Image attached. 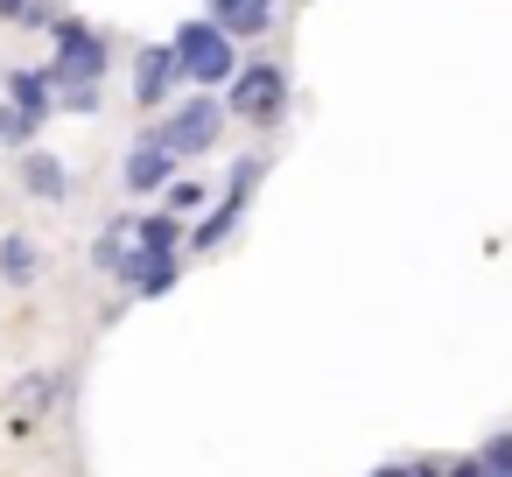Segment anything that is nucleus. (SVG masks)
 <instances>
[{"instance_id":"9","label":"nucleus","mask_w":512,"mask_h":477,"mask_svg":"<svg viewBox=\"0 0 512 477\" xmlns=\"http://www.w3.org/2000/svg\"><path fill=\"white\" fill-rule=\"evenodd\" d=\"M274 8H281V0H211L204 22H211V29H225L232 43H253V36H267V29H274Z\"/></svg>"},{"instance_id":"16","label":"nucleus","mask_w":512,"mask_h":477,"mask_svg":"<svg viewBox=\"0 0 512 477\" xmlns=\"http://www.w3.org/2000/svg\"><path fill=\"white\" fill-rule=\"evenodd\" d=\"M162 204H169V218H190V211H204V183H190V176H176V183L162 190Z\"/></svg>"},{"instance_id":"1","label":"nucleus","mask_w":512,"mask_h":477,"mask_svg":"<svg viewBox=\"0 0 512 477\" xmlns=\"http://www.w3.org/2000/svg\"><path fill=\"white\" fill-rule=\"evenodd\" d=\"M225 113L246 120V127H281V113H288V71H281L274 57L239 64L232 85H225Z\"/></svg>"},{"instance_id":"13","label":"nucleus","mask_w":512,"mask_h":477,"mask_svg":"<svg viewBox=\"0 0 512 477\" xmlns=\"http://www.w3.org/2000/svg\"><path fill=\"white\" fill-rule=\"evenodd\" d=\"M127 225H134V246L141 253H183V218L148 211V218H127Z\"/></svg>"},{"instance_id":"7","label":"nucleus","mask_w":512,"mask_h":477,"mask_svg":"<svg viewBox=\"0 0 512 477\" xmlns=\"http://www.w3.org/2000/svg\"><path fill=\"white\" fill-rule=\"evenodd\" d=\"M176 274H183V253H141V246H127V260H120L113 281H127L134 302H155V295L176 288Z\"/></svg>"},{"instance_id":"17","label":"nucleus","mask_w":512,"mask_h":477,"mask_svg":"<svg viewBox=\"0 0 512 477\" xmlns=\"http://www.w3.org/2000/svg\"><path fill=\"white\" fill-rule=\"evenodd\" d=\"M477 463H484V470H512V428H498V435L477 449Z\"/></svg>"},{"instance_id":"5","label":"nucleus","mask_w":512,"mask_h":477,"mask_svg":"<svg viewBox=\"0 0 512 477\" xmlns=\"http://www.w3.org/2000/svg\"><path fill=\"white\" fill-rule=\"evenodd\" d=\"M260 176H267V155H239V169H232V183H225V197L211 204V218L183 239L190 253H218L232 232H239V218H246V204H253V190H260Z\"/></svg>"},{"instance_id":"10","label":"nucleus","mask_w":512,"mask_h":477,"mask_svg":"<svg viewBox=\"0 0 512 477\" xmlns=\"http://www.w3.org/2000/svg\"><path fill=\"white\" fill-rule=\"evenodd\" d=\"M15 176H22V190H29V197H43V204H71V190H78V183H71V169H64L57 155H43V148H29V155L15 162Z\"/></svg>"},{"instance_id":"21","label":"nucleus","mask_w":512,"mask_h":477,"mask_svg":"<svg viewBox=\"0 0 512 477\" xmlns=\"http://www.w3.org/2000/svg\"><path fill=\"white\" fill-rule=\"evenodd\" d=\"M372 477H407V463H379V470H372Z\"/></svg>"},{"instance_id":"22","label":"nucleus","mask_w":512,"mask_h":477,"mask_svg":"<svg viewBox=\"0 0 512 477\" xmlns=\"http://www.w3.org/2000/svg\"><path fill=\"white\" fill-rule=\"evenodd\" d=\"M484 477H512V470H484Z\"/></svg>"},{"instance_id":"6","label":"nucleus","mask_w":512,"mask_h":477,"mask_svg":"<svg viewBox=\"0 0 512 477\" xmlns=\"http://www.w3.org/2000/svg\"><path fill=\"white\" fill-rule=\"evenodd\" d=\"M176 169H183V162H176V155L148 134V141H134V148H127L120 183H127V197H155V190H169V183H176Z\"/></svg>"},{"instance_id":"20","label":"nucleus","mask_w":512,"mask_h":477,"mask_svg":"<svg viewBox=\"0 0 512 477\" xmlns=\"http://www.w3.org/2000/svg\"><path fill=\"white\" fill-rule=\"evenodd\" d=\"M407 477H442V463H428V456H421V463H407Z\"/></svg>"},{"instance_id":"8","label":"nucleus","mask_w":512,"mask_h":477,"mask_svg":"<svg viewBox=\"0 0 512 477\" xmlns=\"http://www.w3.org/2000/svg\"><path fill=\"white\" fill-rule=\"evenodd\" d=\"M176 85H183V71H176V50L169 43L134 50V106H162Z\"/></svg>"},{"instance_id":"19","label":"nucleus","mask_w":512,"mask_h":477,"mask_svg":"<svg viewBox=\"0 0 512 477\" xmlns=\"http://www.w3.org/2000/svg\"><path fill=\"white\" fill-rule=\"evenodd\" d=\"M29 15V0H0V22H22Z\"/></svg>"},{"instance_id":"11","label":"nucleus","mask_w":512,"mask_h":477,"mask_svg":"<svg viewBox=\"0 0 512 477\" xmlns=\"http://www.w3.org/2000/svg\"><path fill=\"white\" fill-rule=\"evenodd\" d=\"M8 106L15 113H29L36 127L57 113V85H50V71H8Z\"/></svg>"},{"instance_id":"14","label":"nucleus","mask_w":512,"mask_h":477,"mask_svg":"<svg viewBox=\"0 0 512 477\" xmlns=\"http://www.w3.org/2000/svg\"><path fill=\"white\" fill-rule=\"evenodd\" d=\"M29 141H36V120H29V113H15V106H0V148L29 155Z\"/></svg>"},{"instance_id":"2","label":"nucleus","mask_w":512,"mask_h":477,"mask_svg":"<svg viewBox=\"0 0 512 477\" xmlns=\"http://www.w3.org/2000/svg\"><path fill=\"white\" fill-rule=\"evenodd\" d=\"M169 50H176V71H183L190 85H204V92H211V85H232V71H239V43H232L225 29H211L204 15L183 22Z\"/></svg>"},{"instance_id":"18","label":"nucleus","mask_w":512,"mask_h":477,"mask_svg":"<svg viewBox=\"0 0 512 477\" xmlns=\"http://www.w3.org/2000/svg\"><path fill=\"white\" fill-rule=\"evenodd\" d=\"M442 477H484V463H477V456H463V463H449Z\"/></svg>"},{"instance_id":"15","label":"nucleus","mask_w":512,"mask_h":477,"mask_svg":"<svg viewBox=\"0 0 512 477\" xmlns=\"http://www.w3.org/2000/svg\"><path fill=\"white\" fill-rule=\"evenodd\" d=\"M57 113L92 120V113H99V85H57Z\"/></svg>"},{"instance_id":"12","label":"nucleus","mask_w":512,"mask_h":477,"mask_svg":"<svg viewBox=\"0 0 512 477\" xmlns=\"http://www.w3.org/2000/svg\"><path fill=\"white\" fill-rule=\"evenodd\" d=\"M36 274H43V246L22 239V232H8V239H0V281H8V288H29Z\"/></svg>"},{"instance_id":"3","label":"nucleus","mask_w":512,"mask_h":477,"mask_svg":"<svg viewBox=\"0 0 512 477\" xmlns=\"http://www.w3.org/2000/svg\"><path fill=\"white\" fill-rule=\"evenodd\" d=\"M225 120H232V113H225V99H211V92H190V99H183V106H176V113L155 127V141H162L176 162H197V155H211V148H218Z\"/></svg>"},{"instance_id":"4","label":"nucleus","mask_w":512,"mask_h":477,"mask_svg":"<svg viewBox=\"0 0 512 477\" xmlns=\"http://www.w3.org/2000/svg\"><path fill=\"white\" fill-rule=\"evenodd\" d=\"M50 29H57V64H50V85H99V78L113 71V50H106V36H99L92 22L57 15Z\"/></svg>"}]
</instances>
